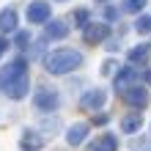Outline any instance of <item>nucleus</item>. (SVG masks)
Segmentation results:
<instances>
[{
    "instance_id": "nucleus-1",
    "label": "nucleus",
    "mask_w": 151,
    "mask_h": 151,
    "mask_svg": "<svg viewBox=\"0 0 151 151\" xmlns=\"http://www.w3.org/2000/svg\"><path fill=\"white\" fill-rule=\"evenodd\" d=\"M30 88V77H28V60L25 58H14L0 69V91L8 99H25Z\"/></svg>"
},
{
    "instance_id": "nucleus-2",
    "label": "nucleus",
    "mask_w": 151,
    "mask_h": 151,
    "mask_svg": "<svg viewBox=\"0 0 151 151\" xmlns=\"http://www.w3.org/2000/svg\"><path fill=\"white\" fill-rule=\"evenodd\" d=\"M80 66H83V55L74 50H52L50 55H44V69L50 74H69Z\"/></svg>"
},
{
    "instance_id": "nucleus-3",
    "label": "nucleus",
    "mask_w": 151,
    "mask_h": 151,
    "mask_svg": "<svg viewBox=\"0 0 151 151\" xmlns=\"http://www.w3.org/2000/svg\"><path fill=\"white\" fill-rule=\"evenodd\" d=\"M50 17H52L50 3H44V0H33V3H28V22L30 25H44V22H50Z\"/></svg>"
},
{
    "instance_id": "nucleus-4",
    "label": "nucleus",
    "mask_w": 151,
    "mask_h": 151,
    "mask_svg": "<svg viewBox=\"0 0 151 151\" xmlns=\"http://www.w3.org/2000/svg\"><path fill=\"white\" fill-rule=\"evenodd\" d=\"M58 93L55 91H50V88H39L36 93H33V104H36L39 110H44V113H52L58 107Z\"/></svg>"
},
{
    "instance_id": "nucleus-5",
    "label": "nucleus",
    "mask_w": 151,
    "mask_h": 151,
    "mask_svg": "<svg viewBox=\"0 0 151 151\" xmlns=\"http://www.w3.org/2000/svg\"><path fill=\"white\" fill-rule=\"evenodd\" d=\"M137 80H140V69L127 66V69H121V72L115 74V80H113V83H115V91H121V93H124V91H129V88L135 85Z\"/></svg>"
},
{
    "instance_id": "nucleus-6",
    "label": "nucleus",
    "mask_w": 151,
    "mask_h": 151,
    "mask_svg": "<svg viewBox=\"0 0 151 151\" xmlns=\"http://www.w3.org/2000/svg\"><path fill=\"white\" fill-rule=\"evenodd\" d=\"M121 96H124V102H127L129 107H135V110H143L146 104H148V91H146L143 85H132L129 91H124Z\"/></svg>"
},
{
    "instance_id": "nucleus-7",
    "label": "nucleus",
    "mask_w": 151,
    "mask_h": 151,
    "mask_svg": "<svg viewBox=\"0 0 151 151\" xmlns=\"http://www.w3.org/2000/svg\"><path fill=\"white\" fill-rule=\"evenodd\" d=\"M107 36H110V25H96V22H91V25L83 30V39H85L88 44H99V41H104Z\"/></svg>"
},
{
    "instance_id": "nucleus-8",
    "label": "nucleus",
    "mask_w": 151,
    "mask_h": 151,
    "mask_svg": "<svg viewBox=\"0 0 151 151\" xmlns=\"http://www.w3.org/2000/svg\"><path fill=\"white\" fill-rule=\"evenodd\" d=\"M104 102H107V93H104L102 88H96V91H88V93L83 96V102H80V104H83L85 110H99Z\"/></svg>"
},
{
    "instance_id": "nucleus-9",
    "label": "nucleus",
    "mask_w": 151,
    "mask_h": 151,
    "mask_svg": "<svg viewBox=\"0 0 151 151\" xmlns=\"http://www.w3.org/2000/svg\"><path fill=\"white\" fill-rule=\"evenodd\" d=\"M88 137V124H74V127H69L66 132V143L69 146H83Z\"/></svg>"
},
{
    "instance_id": "nucleus-10",
    "label": "nucleus",
    "mask_w": 151,
    "mask_h": 151,
    "mask_svg": "<svg viewBox=\"0 0 151 151\" xmlns=\"http://www.w3.org/2000/svg\"><path fill=\"white\" fill-rule=\"evenodd\" d=\"M17 30V11L11 6L0 11V33H14Z\"/></svg>"
},
{
    "instance_id": "nucleus-11",
    "label": "nucleus",
    "mask_w": 151,
    "mask_h": 151,
    "mask_svg": "<svg viewBox=\"0 0 151 151\" xmlns=\"http://www.w3.org/2000/svg\"><path fill=\"white\" fill-rule=\"evenodd\" d=\"M88 151H118V140H115V135H102L96 137V143L88 146Z\"/></svg>"
},
{
    "instance_id": "nucleus-12",
    "label": "nucleus",
    "mask_w": 151,
    "mask_h": 151,
    "mask_svg": "<svg viewBox=\"0 0 151 151\" xmlns=\"http://www.w3.org/2000/svg\"><path fill=\"white\" fill-rule=\"evenodd\" d=\"M140 127H143V113H132L127 118H121V132H127V135L137 132Z\"/></svg>"
},
{
    "instance_id": "nucleus-13",
    "label": "nucleus",
    "mask_w": 151,
    "mask_h": 151,
    "mask_svg": "<svg viewBox=\"0 0 151 151\" xmlns=\"http://www.w3.org/2000/svg\"><path fill=\"white\" fill-rule=\"evenodd\" d=\"M66 36H69V28H66V22H60V19L50 22L47 30H44V39H66Z\"/></svg>"
},
{
    "instance_id": "nucleus-14",
    "label": "nucleus",
    "mask_w": 151,
    "mask_h": 151,
    "mask_svg": "<svg viewBox=\"0 0 151 151\" xmlns=\"http://www.w3.org/2000/svg\"><path fill=\"white\" fill-rule=\"evenodd\" d=\"M41 146H44V140L36 135V132H25V137L19 140V148L22 151H39Z\"/></svg>"
},
{
    "instance_id": "nucleus-15",
    "label": "nucleus",
    "mask_w": 151,
    "mask_h": 151,
    "mask_svg": "<svg viewBox=\"0 0 151 151\" xmlns=\"http://www.w3.org/2000/svg\"><path fill=\"white\" fill-rule=\"evenodd\" d=\"M148 44H137V47L135 50H129V60H132V63H146V60H148Z\"/></svg>"
},
{
    "instance_id": "nucleus-16",
    "label": "nucleus",
    "mask_w": 151,
    "mask_h": 151,
    "mask_svg": "<svg viewBox=\"0 0 151 151\" xmlns=\"http://www.w3.org/2000/svg\"><path fill=\"white\" fill-rule=\"evenodd\" d=\"M135 30L140 33V36H148V33H151V17L148 14H143V17L135 19Z\"/></svg>"
},
{
    "instance_id": "nucleus-17",
    "label": "nucleus",
    "mask_w": 151,
    "mask_h": 151,
    "mask_svg": "<svg viewBox=\"0 0 151 151\" xmlns=\"http://www.w3.org/2000/svg\"><path fill=\"white\" fill-rule=\"evenodd\" d=\"M146 8V0H124V11L129 14H140Z\"/></svg>"
},
{
    "instance_id": "nucleus-18",
    "label": "nucleus",
    "mask_w": 151,
    "mask_h": 151,
    "mask_svg": "<svg viewBox=\"0 0 151 151\" xmlns=\"http://www.w3.org/2000/svg\"><path fill=\"white\" fill-rule=\"evenodd\" d=\"M88 19H91V14H88L85 8H80V11H74V22H77V28H83V30H85L88 25H91Z\"/></svg>"
},
{
    "instance_id": "nucleus-19",
    "label": "nucleus",
    "mask_w": 151,
    "mask_h": 151,
    "mask_svg": "<svg viewBox=\"0 0 151 151\" xmlns=\"http://www.w3.org/2000/svg\"><path fill=\"white\" fill-rule=\"evenodd\" d=\"M14 44H17V47H28V44H30V33L28 30H19V33H14Z\"/></svg>"
},
{
    "instance_id": "nucleus-20",
    "label": "nucleus",
    "mask_w": 151,
    "mask_h": 151,
    "mask_svg": "<svg viewBox=\"0 0 151 151\" xmlns=\"http://www.w3.org/2000/svg\"><path fill=\"white\" fill-rule=\"evenodd\" d=\"M41 127H44V129H52V132H55V129L60 127V124H58V118H44V121H41Z\"/></svg>"
},
{
    "instance_id": "nucleus-21",
    "label": "nucleus",
    "mask_w": 151,
    "mask_h": 151,
    "mask_svg": "<svg viewBox=\"0 0 151 151\" xmlns=\"http://www.w3.org/2000/svg\"><path fill=\"white\" fill-rule=\"evenodd\" d=\"M104 19H107V22H113V19H118V8H104Z\"/></svg>"
},
{
    "instance_id": "nucleus-22",
    "label": "nucleus",
    "mask_w": 151,
    "mask_h": 151,
    "mask_svg": "<svg viewBox=\"0 0 151 151\" xmlns=\"http://www.w3.org/2000/svg\"><path fill=\"white\" fill-rule=\"evenodd\" d=\"M146 146H148V140H146V137H143V140H132V151H143Z\"/></svg>"
},
{
    "instance_id": "nucleus-23",
    "label": "nucleus",
    "mask_w": 151,
    "mask_h": 151,
    "mask_svg": "<svg viewBox=\"0 0 151 151\" xmlns=\"http://www.w3.org/2000/svg\"><path fill=\"white\" fill-rule=\"evenodd\" d=\"M113 69H115V60H107V63L102 66V74H113Z\"/></svg>"
},
{
    "instance_id": "nucleus-24",
    "label": "nucleus",
    "mask_w": 151,
    "mask_h": 151,
    "mask_svg": "<svg viewBox=\"0 0 151 151\" xmlns=\"http://www.w3.org/2000/svg\"><path fill=\"white\" fill-rule=\"evenodd\" d=\"M110 118H107V115H99V118H93V124H99V127H102V124H107Z\"/></svg>"
},
{
    "instance_id": "nucleus-25",
    "label": "nucleus",
    "mask_w": 151,
    "mask_h": 151,
    "mask_svg": "<svg viewBox=\"0 0 151 151\" xmlns=\"http://www.w3.org/2000/svg\"><path fill=\"white\" fill-rule=\"evenodd\" d=\"M6 47H8V41H6V39H0V55L6 52Z\"/></svg>"
}]
</instances>
